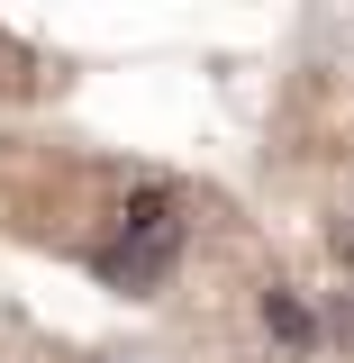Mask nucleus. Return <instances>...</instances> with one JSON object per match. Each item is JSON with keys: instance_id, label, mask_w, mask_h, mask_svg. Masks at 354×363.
Returning a JSON list of instances; mask_svg holds the SVG:
<instances>
[{"instance_id": "obj_1", "label": "nucleus", "mask_w": 354, "mask_h": 363, "mask_svg": "<svg viewBox=\"0 0 354 363\" xmlns=\"http://www.w3.org/2000/svg\"><path fill=\"white\" fill-rule=\"evenodd\" d=\"M173 245H182V200L173 191H136L128 209H118V227L91 245V272L118 281V291H155L164 264H173Z\"/></svg>"}, {"instance_id": "obj_2", "label": "nucleus", "mask_w": 354, "mask_h": 363, "mask_svg": "<svg viewBox=\"0 0 354 363\" xmlns=\"http://www.w3.org/2000/svg\"><path fill=\"white\" fill-rule=\"evenodd\" d=\"M264 327L282 336V345H291V354H309V345H318V318L300 309L291 291H264Z\"/></svg>"}]
</instances>
